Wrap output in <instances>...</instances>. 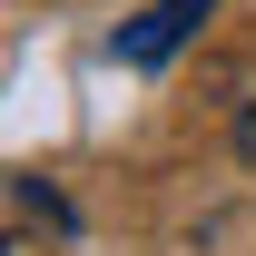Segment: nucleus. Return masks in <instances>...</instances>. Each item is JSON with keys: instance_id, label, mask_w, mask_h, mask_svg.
Segmentation results:
<instances>
[{"instance_id": "f257e3e1", "label": "nucleus", "mask_w": 256, "mask_h": 256, "mask_svg": "<svg viewBox=\"0 0 256 256\" xmlns=\"http://www.w3.org/2000/svg\"><path fill=\"white\" fill-rule=\"evenodd\" d=\"M207 10H217V0H148L138 20H118L108 60H128V69H168V60L197 40V20H207Z\"/></svg>"}, {"instance_id": "f03ea898", "label": "nucleus", "mask_w": 256, "mask_h": 256, "mask_svg": "<svg viewBox=\"0 0 256 256\" xmlns=\"http://www.w3.org/2000/svg\"><path fill=\"white\" fill-rule=\"evenodd\" d=\"M236 158L256 168V108H246V118H236Z\"/></svg>"}, {"instance_id": "7ed1b4c3", "label": "nucleus", "mask_w": 256, "mask_h": 256, "mask_svg": "<svg viewBox=\"0 0 256 256\" xmlns=\"http://www.w3.org/2000/svg\"><path fill=\"white\" fill-rule=\"evenodd\" d=\"M10 256H40V246H10Z\"/></svg>"}]
</instances>
